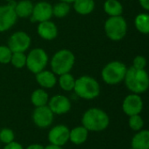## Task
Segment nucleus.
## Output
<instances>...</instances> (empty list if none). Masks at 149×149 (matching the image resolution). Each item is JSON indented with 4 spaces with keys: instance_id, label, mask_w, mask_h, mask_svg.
<instances>
[{
    "instance_id": "15",
    "label": "nucleus",
    "mask_w": 149,
    "mask_h": 149,
    "mask_svg": "<svg viewBox=\"0 0 149 149\" xmlns=\"http://www.w3.org/2000/svg\"><path fill=\"white\" fill-rule=\"evenodd\" d=\"M58 27L56 24L51 20L44 21L38 24L37 33L39 37L46 41L54 40L58 37Z\"/></svg>"
},
{
    "instance_id": "35",
    "label": "nucleus",
    "mask_w": 149,
    "mask_h": 149,
    "mask_svg": "<svg viewBox=\"0 0 149 149\" xmlns=\"http://www.w3.org/2000/svg\"><path fill=\"white\" fill-rule=\"evenodd\" d=\"M59 1L65 2V3H70V4H72V3H73V2H74L75 0H59Z\"/></svg>"
},
{
    "instance_id": "30",
    "label": "nucleus",
    "mask_w": 149,
    "mask_h": 149,
    "mask_svg": "<svg viewBox=\"0 0 149 149\" xmlns=\"http://www.w3.org/2000/svg\"><path fill=\"white\" fill-rule=\"evenodd\" d=\"M147 59L144 56L138 55L133 58V67L136 69H145L147 66Z\"/></svg>"
},
{
    "instance_id": "20",
    "label": "nucleus",
    "mask_w": 149,
    "mask_h": 149,
    "mask_svg": "<svg viewBox=\"0 0 149 149\" xmlns=\"http://www.w3.org/2000/svg\"><path fill=\"white\" fill-rule=\"evenodd\" d=\"M33 3L30 0H20L15 3L14 10L18 18H27L30 17L32 12Z\"/></svg>"
},
{
    "instance_id": "34",
    "label": "nucleus",
    "mask_w": 149,
    "mask_h": 149,
    "mask_svg": "<svg viewBox=\"0 0 149 149\" xmlns=\"http://www.w3.org/2000/svg\"><path fill=\"white\" fill-rule=\"evenodd\" d=\"M44 149H63L62 147H60V146H55V145H52V144H49L47 145V147H45Z\"/></svg>"
},
{
    "instance_id": "28",
    "label": "nucleus",
    "mask_w": 149,
    "mask_h": 149,
    "mask_svg": "<svg viewBox=\"0 0 149 149\" xmlns=\"http://www.w3.org/2000/svg\"><path fill=\"white\" fill-rule=\"evenodd\" d=\"M15 140L14 132L8 127H4L0 130V142L6 145L9 144Z\"/></svg>"
},
{
    "instance_id": "33",
    "label": "nucleus",
    "mask_w": 149,
    "mask_h": 149,
    "mask_svg": "<svg viewBox=\"0 0 149 149\" xmlns=\"http://www.w3.org/2000/svg\"><path fill=\"white\" fill-rule=\"evenodd\" d=\"M45 147H43L42 145L40 144H37V143H33V144H31L29 145L25 149H44Z\"/></svg>"
},
{
    "instance_id": "37",
    "label": "nucleus",
    "mask_w": 149,
    "mask_h": 149,
    "mask_svg": "<svg viewBox=\"0 0 149 149\" xmlns=\"http://www.w3.org/2000/svg\"><path fill=\"white\" fill-rule=\"evenodd\" d=\"M128 149H134V148H132V147H131V148H128Z\"/></svg>"
},
{
    "instance_id": "10",
    "label": "nucleus",
    "mask_w": 149,
    "mask_h": 149,
    "mask_svg": "<svg viewBox=\"0 0 149 149\" xmlns=\"http://www.w3.org/2000/svg\"><path fill=\"white\" fill-rule=\"evenodd\" d=\"M53 17V5L47 1H40L33 4L30 19L32 23H41Z\"/></svg>"
},
{
    "instance_id": "2",
    "label": "nucleus",
    "mask_w": 149,
    "mask_h": 149,
    "mask_svg": "<svg viewBox=\"0 0 149 149\" xmlns=\"http://www.w3.org/2000/svg\"><path fill=\"white\" fill-rule=\"evenodd\" d=\"M126 88L132 93L141 94L149 89V74L145 69L127 68L124 79Z\"/></svg>"
},
{
    "instance_id": "16",
    "label": "nucleus",
    "mask_w": 149,
    "mask_h": 149,
    "mask_svg": "<svg viewBox=\"0 0 149 149\" xmlns=\"http://www.w3.org/2000/svg\"><path fill=\"white\" fill-rule=\"evenodd\" d=\"M35 79L40 88L51 89L57 84V75L51 70H43L35 74Z\"/></svg>"
},
{
    "instance_id": "9",
    "label": "nucleus",
    "mask_w": 149,
    "mask_h": 149,
    "mask_svg": "<svg viewBox=\"0 0 149 149\" xmlns=\"http://www.w3.org/2000/svg\"><path fill=\"white\" fill-rule=\"evenodd\" d=\"M15 1L0 5V32H5L11 29L17 23L18 17L14 10Z\"/></svg>"
},
{
    "instance_id": "12",
    "label": "nucleus",
    "mask_w": 149,
    "mask_h": 149,
    "mask_svg": "<svg viewBox=\"0 0 149 149\" xmlns=\"http://www.w3.org/2000/svg\"><path fill=\"white\" fill-rule=\"evenodd\" d=\"M54 114L48 106L35 107L32 113V121L40 128H47L50 127L54 121Z\"/></svg>"
},
{
    "instance_id": "22",
    "label": "nucleus",
    "mask_w": 149,
    "mask_h": 149,
    "mask_svg": "<svg viewBox=\"0 0 149 149\" xmlns=\"http://www.w3.org/2000/svg\"><path fill=\"white\" fill-rule=\"evenodd\" d=\"M49 95L43 88L35 89L31 94V102L35 107L47 106L49 101Z\"/></svg>"
},
{
    "instance_id": "32",
    "label": "nucleus",
    "mask_w": 149,
    "mask_h": 149,
    "mask_svg": "<svg viewBox=\"0 0 149 149\" xmlns=\"http://www.w3.org/2000/svg\"><path fill=\"white\" fill-rule=\"evenodd\" d=\"M139 2H140L141 6L144 10L149 11V0H139Z\"/></svg>"
},
{
    "instance_id": "31",
    "label": "nucleus",
    "mask_w": 149,
    "mask_h": 149,
    "mask_svg": "<svg viewBox=\"0 0 149 149\" xmlns=\"http://www.w3.org/2000/svg\"><path fill=\"white\" fill-rule=\"evenodd\" d=\"M4 149H24V148L20 143L14 141H12V142H11L9 144H6L4 146Z\"/></svg>"
},
{
    "instance_id": "14",
    "label": "nucleus",
    "mask_w": 149,
    "mask_h": 149,
    "mask_svg": "<svg viewBox=\"0 0 149 149\" xmlns=\"http://www.w3.org/2000/svg\"><path fill=\"white\" fill-rule=\"evenodd\" d=\"M47 106L53 113L56 115H62L68 113L72 107L70 100L62 94H56L51 97Z\"/></svg>"
},
{
    "instance_id": "24",
    "label": "nucleus",
    "mask_w": 149,
    "mask_h": 149,
    "mask_svg": "<svg viewBox=\"0 0 149 149\" xmlns=\"http://www.w3.org/2000/svg\"><path fill=\"white\" fill-rule=\"evenodd\" d=\"M134 25L138 31L142 34H149V14L141 13L134 19Z\"/></svg>"
},
{
    "instance_id": "11",
    "label": "nucleus",
    "mask_w": 149,
    "mask_h": 149,
    "mask_svg": "<svg viewBox=\"0 0 149 149\" xmlns=\"http://www.w3.org/2000/svg\"><path fill=\"white\" fill-rule=\"evenodd\" d=\"M144 102L140 94L131 93L126 96L122 102V110L126 115L132 116L141 114L143 111Z\"/></svg>"
},
{
    "instance_id": "4",
    "label": "nucleus",
    "mask_w": 149,
    "mask_h": 149,
    "mask_svg": "<svg viewBox=\"0 0 149 149\" xmlns=\"http://www.w3.org/2000/svg\"><path fill=\"white\" fill-rule=\"evenodd\" d=\"M76 96L83 100H91L97 98L100 94V85L97 80L90 76L83 75L76 79L74 90Z\"/></svg>"
},
{
    "instance_id": "26",
    "label": "nucleus",
    "mask_w": 149,
    "mask_h": 149,
    "mask_svg": "<svg viewBox=\"0 0 149 149\" xmlns=\"http://www.w3.org/2000/svg\"><path fill=\"white\" fill-rule=\"evenodd\" d=\"M10 64L17 69H21L25 67L26 65L25 52H13Z\"/></svg>"
},
{
    "instance_id": "6",
    "label": "nucleus",
    "mask_w": 149,
    "mask_h": 149,
    "mask_svg": "<svg viewBox=\"0 0 149 149\" xmlns=\"http://www.w3.org/2000/svg\"><path fill=\"white\" fill-rule=\"evenodd\" d=\"M106 37L112 41L122 40L127 33V23L122 16L109 17L104 24Z\"/></svg>"
},
{
    "instance_id": "13",
    "label": "nucleus",
    "mask_w": 149,
    "mask_h": 149,
    "mask_svg": "<svg viewBox=\"0 0 149 149\" xmlns=\"http://www.w3.org/2000/svg\"><path fill=\"white\" fill-rule=\"evenodd\" d=\"M69 131L70 129L65 125H57L53 127L47 135V139L50 144L62 147L69 141Z\"/></svg>"
},
{
    "instance_id": "3",
    "label": "nucleus",
    "mask_w": 149,
    "mask_h": 149,
    "mask_svg": "<svg viewBox=\"0 0 149 149\" xmlns=\"http://www.w3.org/2000/svg\"><path fill=\"white\" fill-rule=\"evenodd\" d=\"M76 63V56L68 49L62 48L54 53L49 59L51 71L57 76L70 72Z\"/></svg>"
},
{
    "instance_id": "27",
    "label": "nucleus",
    "mask_w": 149,
    "mask_h": 149,
    "mask_svg": "<svg viewBox=\"0 0 149 149\" xmlns=\"http://www.w3.org/2000/svg\"><path fill=\"white\" fill-rule=\"evenodd\" d=\"M144 125H145V121L140 114L129 116L128 126L133 131L138 132L142 130L144 128Z\"/></svg>"
},
{
    "instance_id": "8",
    "label": "nucleus",
    "mask_w": 149,
    "mask_h": 149,
    "mask_svg": "<svg viewBox=\"0 0 149 149\" xmlns=\"http://www.w3.org/2000/svg\"><path fill=\"white\" fill-rule=\"evenodd\" d=\"M32 45L30 35L23 31L13 32L8 38L7 45L12 52H25L29 50Z\"/></svg>"
},
{
    "instance_id": "29",
    "label": "nucleus",
    "mask_w": 149,
    "mask_h": 149,
    "mask_svg": "<svg viewBox=\"0 0 149 149\" xmlns=\"http://www.w3.org/2000/svg\"><path fill=\"white\" fill-rule=\"evenodd\" d=\"M12 53H13L12 51L9 48L7 45H0V64L2 65L10 64Z\"/></svg>"
},
{
    "instance_id": "7",
    "label": "nucleus",
    "mask_w": 149,
    "mask_h": 149,
    "mask_svg": "<svg viewBox=\"0 0 149 149\" xmlns=\"http://www.w3.org/2000/svg\"><path fill=\"white\" fill-rule=\"evenodd\" d=\"M49 63V56L47 52L41 47L32 48L26 54L25 67L33 74L46 69Z\"/></svg>"
},
{
    "instance_id": "36",
    "label": "nucleus",
    "mask_w": 149,
    "mask_h": 149,
    "mask_svg": "<svg viewBox=\"0 0 149 149\" xmlns=\"http://www.w3.org/2000/svg\"><path fill=\"white\" fill-rule=\"evenodd\" d=\"M4 1H6L7 3H9V2H11V1H15V0H4Z\"/></svg>"
},
{
    "instance_id": "23",
    "label": "nucleus",
    "mask_w": 149,
    "mask_h": 149,
    "mask_svg": "<svg viewBox=\"0 0 149 149\" xmlns=\"http://www.w3.org/2000/svg\"><path fill=\"white\" fill-rule=\"evenodd\" d=\"M57 83L61 90L65 92H71L74 90L76 79L70 72H68L58 76Z\"/></svg>"
},
{
    "instance_id": "21",
    "label": "nucleus",
    "mask_w": 149,
    "mask_h": 149,
    "mask_svg": "<svg viewBox=\"0 0 149 149\" xmlns=\"http://www.w3.org/2000/svg\"><path fill=\"white\" fill-rule=\"evenodd\" d=\"M103 9L109 17L122 16L124 11V7L119 0H105Z\"/></svg>"
},
{
    "instance_id": "19",
    "label": "nucleus",
    "mask_w": 149,
    "mask_h": 149,
    "mask_svg": "<svg viewBox=\"0 0 149 149\" xmlns=\"http://www.w3.org/2000/svg\"><path fill=\"white\" fill-rule=\"evenodd\" d=\"M131 147L134 149H149V130L142 129L136 132L132 138Z\"/></svg>"
},
{
    "instance_id": "1",
    "label": "nucleus",
    "mask_w": 149,
    "mask_h": 149,
    "mask_svg": "<svg viewBox=\"0 0 149 149\" xmlns=\"http://www.w3.org/2000/svg\"><path fill=\"white\" fill-rule=\"evenodd\" d=\"M82 125L89 132H102L109 127L110 117L103 109L91 107L83 114Z\"/></svg>"
},
{
    "instance_id": "18",
    "label": "nucleus",
    "mask_w": 149,
    "mask_h": 149,
    "mask_svg": "<svg viewBox=\"0 0 149 149\" xmlns=\"http://www.w3.org/2000/svg\"><path fill=\"white\" fill-rule=\"evenodd\" d=\"M89 131L82 125L75 127L69 131V141L74 145H83L88 140Z\"/></svg>"
},
{
    "instance_id": "17",
    "label": "nucleus",
    "mask_w": 149,
    "mask_h": 149,
    "mask_svg": "<svg viewBox=\"0 0 149 149\" xmlns=\"http://www.w3.org/2000/svg\"><path fill=\"white\" fill-rule=\"evenodd\" d=\"M72 7L76 14L87 16L94 11L96 3L94 0H75L72 3Z\"/></svg>"
},
{
    "instance_id": "5",
    "label": "nucleus",
    "mask_w": 149,
    "mask_h": 149,
    "mask_svg": "<svg viewBox=\"0 0 149 149\" xmlns=\"http://www.w3.org/2000/svg\"><path fill=\"white\" fill-rule=\"evenodd\" d=\"M127 71L126 65L119 60L107 63L101 71L103 81L109 86L119 85L124 81Z\"/></svg>"
},
{
    "instance_id": "25",
    "label": "nucleus",
    "mask_w": 149,
    "mask_h": 149,
    "mask_svg": "<svg viewBox=\"0 0 149 149\" xmlns=\"http://www.w3.org/2000/svg\"><path fill=\"white\" fill-rule=\"evenodd\" d=\"M70 3L59 1L53 5V17H55L57 18H63L70 13Z\"/></svg>"
}]
</instances>
